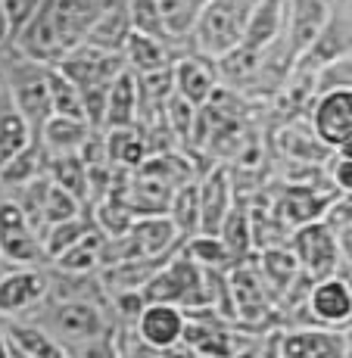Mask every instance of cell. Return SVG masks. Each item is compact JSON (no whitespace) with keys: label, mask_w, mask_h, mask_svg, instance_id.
Segmentation results:
<instances>
[{"label":"cell","mask_w":352,"mask_h":358,"mask_svg":"<svg viewBox=\"0 0 352 358\" xmlns=\"http://www.w3.org/2000/svg\"><path fill=\"white\" fill-rule=\"evenodd\" d=\"M81 199L66 190L63 184H57L50 178V187H47V199H44V228L47 224H57V222H66V218H75L81 215Z\"/></svg>","instance_id":"obj_38"},{"label":"cell","mask_w":352,"mask_h":358,"mask_svg":"<svg viewBox=\"0 0 352 358\" xmlns=\"http://www.w3.org/2000/svg\"><path fill=\"white\" fill-rule=\"evenodd\" d=\"M106 159H113L122 169H141L147 156V141L143 134H137L134 125L128 128H109L106 134Z\"/></svg>","instance_id":"obj_27"},{"label":"cell","mask_w":352,"mask_h":358,"mask_svg":"<svg viewBox=\"0 0 352 358\" xmlns=\"http://www.w3.org/2000/svg\"><path fill=\"white\" fill-rule=\"evenodd\" d=\"M293 252L300 259L302 271L312 280L330 278V274L340 268V240H337V231L328 218H318V222H309L293 228Z\"/></svg>","instance_id":"obj_2"},{"label":"cell","mask_w":352,"mask_h":358,"mask_svg":"<svg viewBox=\"0 0 352 358\" xmlns=\"http://www.w3.org/2000/svg\"><path fill=\"white\" fill-rule=\"evenodd\" d=\"M13 41H16V47L25 53V59H34V63L53 66L69 53L63 38H59V31H57V25H53V16H50V10H47V3H41V10L31 16V22Z\"/></svg>","instance_id":"obj_12"},{"label":"cell","mask_w":352,"mask_h":358,"mask_svg":"<svg viewBox=\"0 0 352 358\" xmlns=\"http://www.w3.org/2000/svg\"><path fill=\"white\" fill-rule=\"evenodd\" d=\"M278 352L284 358H337L349 352V343L337 327H296L281 336Z\"/></svg>","instance_id":"obj_14"},{"label":"cell","mask_w":352,"mask_h":358,"mask_svg":"<svg viewBox=\"0 0 352 358\" xmlns=\"http://www.w3.org/2000/svg\"><path fill=\"white\" fill-rule=\"evenodd\" d=\"M13 38V29H10V19H6V13H3V6H0V47L6 44V41Z\"/></svg>","instance_id":"obj_42"},{"label":"cell","mask_w":352,"mask_h":358,"mask_svg":"<svg viewBox=\"0 0 352 358\" xmlns=\"http://www.w3.org/2000/svg\"><path fill=\"white\" fill-rule=\"evenodd\" d=\"M50 175L57 184H63L66 190H72L75 196L85 203L87 194H91V165L81 153H66L50 159Z\"/></svg>","instance_id":"obj_32"},{"label":"cell","mask_w":352,"mask_h":358,"mask_svg":"<svg viewBox=\"0 0 352 358\" xmlns=\"http://www.w3.org/2000/svg\"><path fill=\"white\" fill-rule=\"evenodd\" d=\"M6 336H10L13 355H19V358H63V355H69V349L57 336L44 334V330L34 324L10 321V324H6Z\"/></svg>","instance_id":"obj_24"},{"label":"cell","mask_w":352,"mask_h":358,"mask_svg":"<svg viewBox=\"0 0 352 358\" xmlns=\"http://www.w3.org/2000/svg\"><path fill=\"white\" fill-rule=\"evenodd\" d=\"M122 53H125L128 66L134 69V72H141V75L171 66L169 50H165V38H156V34L137 31V29H131L125 47H122Z\"/></svg>","instance_id":"obj_26"},{"label":"cell","mask_w":352,"mask_h":358,"mask_svg":"<svg viewBox=\"0 0 352 358\" xmlns=\"http://www.w3.org/2000/svg\"><path fill=\"white\" fill-rule=\"evenodd\" d=\"M47 296V278L34 271L31 265H22L19 271H10L0 278V315H19L25 308L38 306Z\"/></svg>","instance_id":"obj_19"},{"label":"cell","mask_w":352,"mask_h":358,"mask_svg":"<svg viewBox=\"0 0 352 358\" xmlns=\"http://www.w3.org/2000/svg\"><path fill=\"white\" fill-rule=\"evenodd\" d=\"M206 3L209 0H160L165 29H169L171 38H181V34L193 31V25H197Z\"/></svg>","instance_id":"obj_36"},{"label":"cell","mask_w":352,"mask_h":358,"mask_svg":"<svg viewBox=\"0 0 352 358\" xmlns=\"http://www.w3.org/2000/svg\"><path fill=\"white\" fill-rule=\"evenodd\" d=\"M184 327H188V315L178 302H147L134 324L137 336L143 346H150V352H169L181 346Z\"/></svg>","instance_id":"obj_5"},{"label":"cell","mask_w":352,"mask_h":358,"mask_svg":"<svg viewBox=\"0 0 352 358\" xmlns=\"http://www.w3.org/2000/svg\"><path fill=\"white\" fill-rule=\"evenodd\" d=\"M234 209V184L225 165H212L199 181V231L222 234L227 215Z\"/></svg>","instance_id":"obj_10"},{"label":"cell","mask_w":352,"mask_h":358,"mask_svg":"<svg viewBox=\"0 0 352 358\" xmlns=\"http://www.w3.org/2000/svg\"><path fill=\"white\" fill-rule=\"evenodd\" d=\"M330 181L337 184L340 194H352V159L346 156H337L334 165H330Z\"/></svg>","instance_id":"obj_41"},{"label":"cell","mask_w":352,"mask_h":358,"mask_svg":"<svg viewBox=\"0 0 352 358\" xmlns=\"http://www.w3.org/2000/svg\"><path fill=\"white\" fill-rule=\"evenodd\" d=\"M184 252H188L197 265L222 268V271L234 262L231 250H227V243L222 240V234H206V231L193 234V237H188V243H184Z\"/></svg>","instance_id":"obj_33"},{"label":"cell","mask_w":352,"mask_h":358,"mask_svg":"<svg viewBox=\"0 0 352 358\" xmlns=\"http://www.w3.org/2000/svg\"><path fill=\"white\" fill-rule=\"evenodd\" d=\"M231 296L234 308H237V321L256 327L272 315V296H268L265 278L256 271H250V265H237L231 274Z\"/></svg>","instance_id":"obj_13"},{"label":"cell","mask_w":352,"mask_h":358,"mask_svg":"<svg viewBox=\"0 0 352 358\" xmlns=\"http://www.w3.org/2000/svg\"><path fill=\"white\" fill-rule=\"evenodd\" d=\"M337 196L334 194H321V190L309 187V184H293L284 190V196L278 199V218L290 228H300V224L318 222L321 215H328V206H334Z\"/></svg>","instance_id":"obj_18"},{"label":"cell","mask_w":352,"mask_h":358,"mask_svg":"<svg viewBox=\"0 0 352 358\" xmlns=\"http://www.w3.org/2000/svg\"><path fill=\"white\" fill-rule=\"evenodd\" d=\"M259 274L265 278L268 290H274V296H284L300 284V278L306 271H302V265H300V259H296L293 250H272V246H268V250L262 252Z\"/></svg>","instance_id":"obj_25"},{"label":"cell","mask_w":352,"mask_h":358,"mask_svg":"<svg viewBox=\"0 0 352 358\" xmlns=\"http://www.w3.org/2000/svg\"><path fill=\"white\" fill-rule=\"evenodd\" d=\"M44 3H47V10H50L53 25H57L66 50H72V47L85 44L97 13L103 10L106 0H44Z\"/></svg>","instance_id":"obj_15"},{"label":"cell","mask_w":352,"mask_h":358,"mask_svg":"<svg viewBox=\"0 0 352 358\" xmlns=\"http://www.w3.org/2000/svg\"><path fill=\"white\" fill-rule=\"evenodd\" d=\"M256 0H209L193 25V41L203 57H225L237 44H244L246 22Z\"/></svg>","instance_id":"obj_1"},{"label":"cell","mask_w":352,"mask_h":358,"mask_svg":"<svg viewBox=\"0 0 352 358\" xmlns=\"http://www.w3.org/2000/svg\"><path fill=\"white\" fill-rule=\"evenodd\" d=\"M171 75H175V91L181 97H188L193 106L203 109L206 103L216 97V72L206 59L199 57H184L171 66Z\"/></svg>","instance_id":"obj_21"},{"label":"cell","mask_w":352,"mask_h":358,"mask_svg":"<svg viewBox=\"0 0 352 358\" xmlns=\"http://www.w3.org/2000/svg\"><path fill=\"white\" fill-rule=\"evenodd\" d=\"M222 240L227 243V250H231L234 262H240L250 252L253 246V222H250V209H244L240 203H234L231 215H227L225 228H222Z\"/></svg>","instance_id":"obj_37"},{"label":"cell","mask_w":352,"mask_h":358,"mask_svg":"<svg viewBox=\"0 0 352 358\" xmlns=\"http://www.w3.org/2000/svg\"><path fill=\"white\" fill-rule=\"evenodd\" d=\"M128 237H131V246H134L137 259H169L171 250L178 246V240H184L169 212L134 218Z\"/></svg>","instance_id":"obj_11"},{"label":"cell","mask_w":352,"mask_h":358,"mask_svg":"<svg viewBox=\"0 0 352 358\" xmlns=\"http://www.w3.org/2000/svg\"><path fill=\"white\" fill-rule=\"evenodd\" d=\"M31 143H34L31 122L25 119L16 106L3 109V113H0V169H3L13 156L22 153L25 147H31Z\"/></svg>","instance_id":"obj_28"},{"label":"cell","mask_w":352,"mask_h":358,"mask_svg":"<svg viewBox=\"0 0 352 358\" xmlns=\"http://www.w3.org/2000/svg\"><path fill=\"white\" fill-rule=\"evenodd\" d=\"M47 78H50V97H53V115H72V119H87L85 97L81 87L63 72L59 66H47Z\"/></svg>","instance_id":"obj_31"},{"label":"cell","mask_w":352,"mask_h":358,"mask_svg":"<svg viewBox=\"0 0 352 358\" xmlns=\"http://www.w3.org/2000/svg\"><path fill=\"white\" fill-rule=\"evenodd\" d=\"M131 34V10H128V0H106L103 10L97 13L91 31H87L85 44L100 47V50H113L122 53Z\"/></svg>","instance_id":"obj_20"},{"label":"cell","mask_w":352,"mask_h":358,"mask_svg":"<svg viewBox=\"0 0 352 358\" xmlns=\"http://www.w3.org/2000/svg\"><path fill=\"white\" fill-rule=\"evenodd\" d=\"M284 0H256L250 13V22H246V34H244V44L250 50L265 53L268 47L274 44L278 34H284Z\"/></svg>","instance_id":"obj_22"},{"label":"cell","mask_w":352,"mask_h":358,"mask_svg":"<svg viewBox=\"0 0 352 358\" xmlns=\"http://www.w3.org/2000/svg\"><path fill=\"white\" fill-rule=\"evenodd\" d=\"M309 312L312 318L324 327H346L352 321V284L337 274L330 278H321L312 284V290L306 296Z\"/></svg>","instance_id":"obj_9"},{"label":"cell","mask_w":352,"mask_h":358,"mask_svg":"<svg viewBox=\"0 0 352 358\" xmlns=\"http://www.w3.org/2000/svg\"><path fill=\"white\" fill-rule=\"evenodd\" d=\"M334 153H337V156H346V159H352V137H349V141H343L340 147L334 150Z\"/></svg>","instance_id":"obj_43"},{"label":"cell","mask_w":352,"mask_h":358,"mask_svg":"<svg viewBox=\"0 0 352 358\" xmlns=\"http://www.w3.org/2000/svg\"><path fill=\"white\" fill-rule=\"evenodd\" d=\"M10 94L13 106L31 122L34 131H41L47 119L53 115V97H50V78H47V66L25 59L22 66L13 69L10 75Z\"/></svg>","instance_id":"obj_4"},{"label":"cell","mask_w":352,"mask_h":358,"mask_svg":"<svg viewBox=\"0 0 352 358\" xmlns=\"http://www.w3.org/2000/svg\"><path fill=\"white\" fill-rule=\"evenodd\" d=\"M128 10H131V29L156 34V38H171L169 29H165L160 0H128Z\"/></svg>","instance_id":"obj_39"},{"label":"cell","mask_w":352,"mask_h":358,"mask_svg":"<svg viewBox=\"0 0 352 358\" xmlns=\"http://www.w3.org/2000/svg\"><path fill=\"white\" fill-rule=\"evenodd\" d=\"M312 128L328 143L337 150L343 141L352 137V85H337L321 91V97L312 106Z\"/></svg>","instance_id":"obj_8"},{"label":"cell","mask_w":352,"mask_h":358,"mask_svg":"<svg viewBox=\"0 0 352 358\" xmlns=\"http://www.w3.org/2000/svg\"><path fill=\"white\" fill-rule=\"evenodd\" d=\"M41 3H44V0H0V6H3L6 19H10L13 38H16V34L31 22V16L41 10Z\"/></svg>","instance_id":"obj_40"},{"label":"cell","mask_w":352,"mask_h":358,"mask_svg":"<svg viewBox=\"0 0 352 358\" xmlns=\"http://www.w3.org/2000/svg\"><path fill=\"white\" fill-rule=\"evenodd\" d=\"M0 256L13 265H38L50 259L44 250V237L34 228L19 203H0Z\"/></svg>","instance_id":"obj_3"},{"label":"cell","mask_w":352,"mask_h":358,"mask_svg":"<svg viewBox=\"0 0 352 358\" xmlns=\"http://www.w3.org/2000/svg\"><path fill=\"white\" fill-rule=\"evenodd\" d=\"M94 125L87 119H72V115H50L38 131V143L50 159L66 153H81L87 147V141L94 137Z\"/></svg>","instance_id":"obj_16"},{"label":"cell","mask_w":352,"mask_h":358,"mask_svg":"<svg viewBox=\"0 0 352 358\" xmlns=\"http://www.w3.org/2000/svg\"><path fill=\"white\" fill-rule=\"evenodd\" d=\"M106 240H109L106 234L94 224L85 237L75 240V243L59 252L53 262H57V268L66 274H91L100 265H106Z\"/></svg>","instance_id":"obj_23"},{"label":"cell","mask_w":352,"mask_h":358,"mask_svg":"<svg viewBox=\"0 0 352 358\" xmlns=\"http://www.w3.org/2000/svg\"><path fill=\"white\" fill-rule=\"evenodd\" d=\"M137 115H141V75L125 66L109 85L103 128H128L137 122Z\"/></svg>","instance_id":"obj_17"},{"label":"cell","mask_w":352,"mask_h":358,"mask_svg":"<svg viewBox=\"0 0 352 358\" xmlns=\"http://www.w3.org/2000/svg\"><path fill=\"white\" fill-rule=\"evenodd\" d=\"M41 159H44V150L34 141L31 147H25L22 153L13 156L0 169V184H6V187H25V184H31L34 178H41Z\"/></svg>","instance_id":"obj_34"},{"label":"cell","mask_w":352,"mask_h":358,"mask_svg":"<svg viewBox=\"0 0 352 358\" xmlns=\"http://www.w3.org/2000/svg\"><path fill=\"white\" fill-rule=\"evenodd\" d=\"M47 324L53 327V336L69 346H87L100 340L103 334V315L94 302L85 299H66L47 315Z\"/></svg>","instance_id":"obj_6"},{"label":"cell","mask_w":352,"mask_h":358,"mask_svg":"<svg viewBox=\"0 0 352 358\" xmlns=\"http://www.w3.org/2000/svg\"><path fill=\"white\" fill-rule=\"evenodd\" d=\"M94 228V222L81 212V215H75V218H66V222H57V224H47L44 228V250H47V256L50 259H57L63 250H69V246L75 243V240H81L87 231Z\"/></svg>","instance_id":"obj_35"},{"label":"cell","mask_w":352,"mask_h":358,"mask_svg":"<svg viewBox=\"0 0 352 358\" xmlns=\"http://www.w3.org/2000/svg\"><path fill=\"white\" fill-rule=\"evenodd\" d=\"M278 147L287 159L293 162H318L328 156V143H321V137L315 134V128L302 131L300 125H290L278 134Z\"/></svg>","instance_id":"obj_29"},{"label":"cell","mask_w":352,"mask_h":358,"mask_svg":"<svg viewBox=\"0 0 352 358\" xmlns=\"http://www.w3.org/2000/svg\"><path fill=\"white\" fill-rule=\"evenodd\" d=\"M169 215L178 224L181 237L188 240L193 234H199V184L197 181H181L171 194Z\"/></svg>","instance_id":"obj_30"},{"label":"cell","mask_w":352,"mask_h":358,"mask_svg":"<svg viewBox=\"0 0 352 358\" xmlns=\"http://www.w3.org/2000/svg\"><path fill=\"white\" fill-rule=\"evenodd\" d=\"M328 29V3L324 0H290L284 19L287 59H302L321 41Z\"/></svg>","instance_id":"obj_7"}]
</instances>
